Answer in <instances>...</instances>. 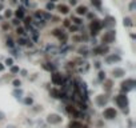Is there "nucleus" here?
Masks as SVG:
<instances>
[{
	"mask_svg": "<svg viewBox=\"0 0 136 128\" xmlns=\"http://www.w3.org/2000/svg\"><path fill=\"white\" fill-rule=\"evenodd\" d=\"M47 9H48V11H52V9H54L55 8V5L54 4H52V3H48V4H47V7H45Z\"/></svg>",
	"mask_w": 136,
	"mask_h": 128,
	"instance_id": "35",
	"label": "nucleus"
},
{
	"mask_svg": "<svg viewBox=\"0 0 136 128\" xmlns=\"http://www.w3.org/2000/svg\"><path fill=\"white\" fill-rule=\"evenodd\" d=\"M66 109H67V112H68L69 115H72V118H75V119H84V113L80 112V111H78V109H76L75 107L67 106Z\"/></svg>",
	"mask_w": 136,
	"mask_h": 128,
	"instance_id": "8",
	"label": "nucleus"
},
{
	"mask_svg": "<svg viewBox=\"0 0 136 128\" xmlns=\"http://www.w3.org/2000/svg\"><path fill=\"white\" fill-rule=\"evenodd\" d=\"M12 16V12H11V9H7L5 11V17H11Z\"/></svg>",
	"mask_w": 136,
	"mask_h": 128,
	"instance_id": "39",
	"label": "nucleus"
},
{
	"mask_svg": "<svg viewBox=\"0 0 136 128\" xmlns=\"http://www.w3.org/2000/svg\"><path fill=\"white\" fill-rule=\"evenodd\" d=\"M19 71H20V68H19V67H17V66H12V67H11V73H12V75L17 73V72H19Z\"/></svg>",
	"mask_w": 136,
	"mask_h": 128,
	"instance_id": "29",
	"label": "nucleus"
},
{
	"mask_svg": "<svg viewBox=\"0 0 136 128\" xmlns=\"http://www.w3.org/2000/svg\"><path fill=\"white\" fill-rule=\"evenodd\" d=\"M23 19H24V21H26V25H27V27L31 25V23H32V19H31V17H23Z\"/></svg>",
	"mask_w": 136,
	"mask_h": 128,
	"instance_id": "32",
	"label": "nucleus"
},
{
	"mask_svg": "<svg viewBox=\"0 0 136 128\" xmlns=\"http://www.w3.org/2000/svg\"><path fill=\"white\" fill-rule=\"evenodd\" d=\"M69 128H85L84 125H83V123H80V121L78 120H73L69 123Z\"/></svg>",
	"mask_w": 136,
	"mask_h": 128,
	"instance_id": "17",
	"label": "nucleus"
},
{
	"mask_svg": "<svg viewBox=\"0 0 136 128\" xmlns=\"http://www.w3.org/2000/svg\"><path fill=\"white\" fill-rule=\"evenodd\" d=\"M115 37H116V32L114 31V30H109V31H107L103 36H102V43L103 44H111V43H114V40H115Z\"/></svg>",
	"mask_w": 136,
	"mask_h": 128,
	"instance_id": "4",
	"label": "nucleus"
},
{
	"mask_svg": "<svg viewBox=\"0 0 136 128\" xmlns=\"http://www.w3.org/2000/svg\"><path fill=\"white\" fill-rule=\"evenodd\" d=\"M57 9H59V12L63 14V15H67L69 12V8H68V5H64V4H60V5H57Z\"/></svg>",
	"mask_w": 136,
	"mask_h": 128,
	"instance_id": "15",
	"label": "nucleus"
},
{
	"mask_svg": "<svg viewBox=\"0 0 136 128\" xmlns=\"http://www.w3.org/2000/svg\"><path fill=\"white\" fill-rule=\"evenodd\" d=\"M78 106H79V108H80V109H84V111L88 108L87 103H85V101H83V100H78Z\"/></svg>",
	"mask_w": 136,
	"mask_h": 128,
	"instance_id": "20",
	"label": "nucleus"
},
{
	"mask_svg": "<svg viewBox=\"0 0 136 128\" xmlns=\"http://www.w3.org/2000/svg\"><path fill=\"white\" fill-rule=\"evenodd\" d=\"M41 67H43L45 71H48V72H55V69H56V67H55V66H52L51 63H44Z\"/></svg>",
	"mask_w": 136,
	"mask_h": 128,
	"instance_id": "16",
	"label": "nucleus"
},
{
	"mask_svg": "<svg viewBox=\"0 0 136 128\" xmlns=\"http://www.w3.org/2000/svg\"><path fill=\"white\" fill-rule=\"evenodd\" d=\"M14 45H15L14 40H12V39H8V40H7V47H9V48H14Z\"/></svg>",
	"mask_w": 136,
	"mask_h": 128,
	"instance_id": "33",
	"label": "nucleus"
},
{
	"mask_svg": "<svg viewBox=\"0 0 136 128\" xmlns=\"http://www.w3.org/2000/svg\"><path fill=\"white\" fill-rule=\"evenodd\" d=\"M104 89L105 91H109L112 88V80H104Z\"/></svg>",
	"mask_w": 136,
	"mask_h": 128,
	"instance_id": "19",
	"label": "nucleus"
},
{
	"mask_svg": "<svg viewBox=\"0 0 136 128\" xmlns=\"http://www.w3.org/2000/svg\"><path fill=\"white\" fill-rule=\"evenodd\" d=\"M28 42H29L28 39H26V37H20L19 40H17V44H19V45H27Z\"/></svg>",
	"mask_w": 136,
	"mask_h": 128,
	"instance_id": "22",
	"label": "nucleus"
},
{
	"mask_svg": "<svg viewBox=\"0 0 136 128\" xmlns=\"http://www.w3.org/2000/svg\"><path fill=\"white\" fill-rule=\"evenodd\" d=\"M93 55H100V56H104V55H107L108 52H109V47L107 44H100L97 45V47L93 48Z\"/></svg>",
	"mask_w": 136,
	"mask_h": 128,
	"instance_id": "7",
	"label": "nucleus"
},
{
	"mask_svg": "<svg viewBox=\"0 0 136 128\" xmlns=\"http://www.w3.org/2000/svg\"><path fill=\"white\" fill-rule=\"evenodd\" d=\"M3 8V4H0V9H2Z\"/></svg>",
	"mask_w": 136,
	"mask_h": 128,
	"instance_id": "49",
	"label": "nucleus"
},
{
	"mask_svg": "<svg viewBox=\"0 0 136 128\" xmlns=\"http://www.w3.org/2000/svg\"><path fill=\"white\" fill-rule=\"evenodd\" d=\"M102 24L103 27H114L116 24V21H115V17H112V16H107L105 17V20L102 21Z\"/></svg>",
	"mask_w": 136,
	"mask_h": 128,
	"instance_id": "11",
	"label": "nucleus"
},
{
	"mask_svg": "<svg viewBox=\"0 0 136 128\" xmlns=\"http://www.w3.org/2000/svg\"><path fill=\"white\" fill-rule=\"evenodd\" d=\"M12 94H14V96H15V97H21L23 91H21V89H15V91L12 92Z\"/></svg>",
	"mask_w": 136,
	"mask_h": 128,
	"instance_id": "28",
	"label": "nucleus"
},
{
	"mask_svg": "<svg viewBox=\"0 0 136 128\" xmlns=\"http://www.w3.org/2000/svg\"><path fill=\"white\" fill-rule=\"evenodd\" d=\"M51 81L55 85H64V78H63V75L59 73V72H52Z\"/></svg>",
	"mask_w": 136,
	"mask_h": 128,
	"instance_id": "9",
	"label": "nucleus"
},
{
	"mask_svg": "<svg viewBox=\"0 0 136 128\" xmlns=\"http://www.w3.org/2000/svg\"><path fill=\"white\" fill-rule=\"evenodd\" d=\"M72 20L76 23V24H81V23H83V20H81V19H79V17H72Z\"/></svg>",
	"mask_w": 136,
	"mask_h": 128,
	"instance_id": "36",
	"label": "nucleus"
},
{
	"mask_svg": "<svg viewBox=\"0 0 136 128\" xmlns=\"http://www.w3.org/2000/svg\"><path fill=\"white\" fill-rule=\"evenodd\" d=\"M12 23H14L15 25H19V23H20V21H19V19H17V17H15V19L12 20Z\"/></svg>",
	"mask_w": 136,
	"mask_h": 128,
	"instance_id": "41",
	"label": "nucleus"
},
{
	"mask_svg": "<svg viewBox=\"0 0 136 128\" xmlns=\"http://www.w3.org/2000/svg\"><path fill=\"white\" fill-rule=\"evenodd\" d=\"M0 71H4V66H3V63H0Z\"/></svg>",
	"mask_w": 136,
	"mask_h": 128,
	"instance_id": "45",
	"label": "nucleus"
},
{
	"mask_svg": "<svg viewBox=\"0 0 136 128\" xmlns=\"http://www.w3.org/2000/svg\"><path fill=\"white\" fill-rule=\"evenodd\" d=\"M78 52H79V54H80V55H87V52H88V49H87L85 47H84V48H79V51H78Z\"/></svg>",
	"mask_w": 136,
	"mask_h": 128,
	"instance_id": "34",
	"label": "nucleus"
},
{
	"mask_svg": "<svg viewBox=\"0 0 136 128\" xmlns=\"http://www.w3.org/2000/svg\"><path fill=\"white\" fill-rule=\"evenodd\" d=\"M5 66L12 67V66H14V59H11V57H7V59H5Z\"/></svg>",
	"mask_w": 136,
	"mask_h": 128,
	"instance_id": "30",
	"label": "nucleus"
},
{
	"mask_svg": "<svg viewBox=\"0 0 136 128\" xmlns=\"http://www.w3.org/2000/svg\"><path fill=\"white\" fill-rule=\"evenodd\" d=\"M12 85L15 87V88H19V87L21 85V80H19V79H15V80L12 81Z\"/></svg>",
	"mask_w": 136,
	"mask_h": 128,
	"instance_id": "26",
	"label": "nucleus"
},
{
	"mask_svg": "<svg viewBox=\"0 0 136 128\" xmlns=\"http://www.w3.org/2000/svg\"><path fill=\"white\" fill-rule=\"evenodd\" d=\"M63 33V30H59V28H56V30H54L52 31V35H54V36H60V35Z\"/></svg>",
	"mask_w": 136,
	"mask_h": 128,
	"instance_id": "27",
	"label": "nucleus"
},
{
	"mask_svg": "<svg viewBox=\"0 0 136 128\" xmlns=\"http://www.w3.org/2000/svg\"><path fill=\"white\" fill-rule=\"evenodd\" d=\"M124 25H126V27H132V25H133L132 19H129V17H126V19H124Z\"/></svg>",
	"mask_w": 136,
	"mask_h": 128,
	"instance_id": "23",
	"label": "nucleus"
},
{
	"mask_svg": "<svg viewBox=\"0 0 136 128\" xmlns=\"http://www.w3.org/2000/svg\"><path fill=\"white\" fill-rule=\"evenodd\" d=\"M120 60H121V57L119 55H108L107 57H105V63H107V64L117 63V61H120Z\"/></svg>",
	"mask_w": 136,
	"mask_h": 128,
	"instance_id": "13",
	"label": "nucleus"
},
{
	"mask_svg": "<svg viewBox=\"0 0 136 128\" xmlns=\"http://www.w3.org/2000/svg\"><path fill=\"white\" fill-rule=\"evenodd\" d=\"M24 104H26V106H32V104H33V99L32 97H26L24 99Z\"/></svg>",
	"mask_w": 136,
	"mask_h": 128,
	"instance_id": "25",
	"label": "nucleus"
},
{
	"mask_svg": "<svg viewBox=\"0 0 136 128\" xmlns=\"http://www.w3.org/2000/svg\"><path fill=\"white\" fill-rule=\"evenodd\" d=\"M7 128H16L15 125H7Z\"/></svg>",
	"mask_w": 136,
	"mask_h": 128,
	"instance_id": "48",
	"label": "nucleus"
},
{
	"mask_svg": "<svg viewBox=\"0 0 136 128\" xmlns=\"http://www.w3.org/2000/svg\"><path fill=\"white\" fill-rule=\"evenodd\" d=\"M124 75H126V69L124 68H114L112 69V76L114 78H123Z\"/></svg>",
	"mask_w": 136,
	"mask_h": 128,
	"instance_id": "12",
	"label": "nucleus"
},
{
	"mask_svg": "<svg viewBox=\"0 0 136 128\" xmlns=\"http://www.w3.org/2000/svg\"><path fill=\"white\" fill-rule=\"evenodd\" d=\"M16 33L20 35V36H23V35H26V31H24V28H23V27H17L16 28Z\"/></svg>",
	"mask_w": 136,
	"mask_h": 128,
	"instance_id": "24",
	"label": "nucleus"
},
{
	"mask_svg": "<svg viewBox=\"0 0 136 128\" xmlns=\"http://www.w3.org/2000/svg\"><path fill=\"white\" fill-rule=\"evenodd\" d=\"M100 66H102V63H100V61H96V63H95V67H96V68H100Z\"/></svg>",
	"mask_w": 136,
	"mask_h": 128,
	"instance_id": "43",
	"label": "nucleus"
},
{
	"mask_svg": "<svg viewBox=\"0 0 136 128\" xmlns=\"http://www.w3.org/2000/svg\"><path fill=\"white\" fill-rule=\"evenodd\" d=\"M99 80H105V72L104 71H99Z\"/></svg>",
	"mask_w": 136,
	"mask_h": 128,
	"instance_id": "31",
	"label": "nucleus"
},
{
	"mask_svg": "<svg viewBox=\"0 0 136 128\" xmlns=\"http://www.w3.org/2000/svg\"><path fill=\"white\" fill-rule=\"evenodd\" d=\"M103 118L105 120H115L117 118V111L112 107H108L103 111Z\"/></svg>",
	"mask_w": 136,
	"mask_h": 128,
	"instance_id": "5",
	"label": "nucleus"
},
{
	"mask_svg": "<svg viewBox=\"0 0 136 128\" xmlns=\"http://www.w3.org/2000/svg\"><path fill=\"white\" fill-rule=\"evenodd\" d=\"M133 9H135V2L132 0V2H131V5H129V11H131V12H133Z\"/></svg>",
	"mask_w": 136,
	"mask_h": 128,
	"instance_id": "38",
	"label": "nucleus"
},
{
	"mask_svg": "<svg viewBox=\"0 0 136 128\" xmlns=\"http://www.w3.org/2000/svg\"><path fill=\"white\" fill-rule=\"evenodd\" d=\"M115 103H116V106L119 107L120 109H123L124 113L128 112L129 100H128V96H127V94H119L117 96H115Z\"/></svg>",
	"mask_w": 136,
	"mask_h": 128,
	"instance_id": "1",
	"label": "nucleus"
},
{
	"mask_svg": "<svg viewBox=\"0 0 136 128\" xmlns=\"http://www.w3.org/2000/svg\"><path fill=\"white\" fill-rule=\"evenodd\" d=\"M0 20H3V17H2V16H0Z\"/></svg>",
	"mask_w": 136,
	"mask_h": 128,
	"instance_id": "51",
	"label": "nucleus"
},
{
	"mask_svg": "<svg viewBox=\"0 0 136 128\" xmlns=\"http://www.w3.org/2000/svg\"><path fill=\"white\" fill-rule=\"evenodd\" d=\"M76 14L78 15H85V14H88V8L85 7V5H79V7L76 8Z\"/></svg>",
	"mask_w": 136,
	"mask_h": 128,
	"instance_id": "14",
	"label": "nucleus"
},
{
	"mask_svg": "<svg viewBox=\"0 0 136 128\" xmlns=\"http://www.w3.org/2000/svg\"><path fill=\"white\" fill-rule=\"evenodd\" d=\"M72 40H73V42H81L83 37H81V36H73V37H72Z\"/></svg>",
	"mask_w": 136,
	"mask_h": 128,
	"instance_id": "37",
	"label": "nucleus"
},
{
	"mask_svg": "<svg viewBox=\"0 0 136 128\" xmlns=\"http://www.w3.org/2000/svg\"><path fill=\"white\" fill-rule=\"evenodd\" d=\"M11 2H12V3H15V2H16V0H11Z\"/></svg>",
	"mask_w": 136,
	"mask_h": 128,
	"instance_id": "50",
	"label": "nucleus"
},
{
	"mask_svg": "<svg viewBox=\"0 0 136 128\" xmlns=\"http://www.w3.org/2000/svg\"><path fill=\"white\" fill-rule=\"evenodd\" d=\"M102 28H103V24H102V20H92L91 21V24H90V31H91V35L92 36H96V35L102 31Z\"/></svg>",
	"mask_w": 136,
	"mask_h": 128,
	"instance_id": "3",
	"label": "nucleus"
},
{
	"mask_svg": "<svg viewBox=\"0 0 136 128\" xmlns=\"http://www.w3.org/2000/svg\"><path fill=\"white\" fill-rule=\"evenodd\" d=\"M3 119H4V113L0 112V120H3Z\"/></svg>",
	"mask_w": 136,
	"mask_h": 128,
	"instance_id": "46",
	"label": "nucleus"
},
{
	"mask_svg": "<svg viewBox=\"0 0 136 128\" xmlns=\"http://www.w3.org/2000/svg\"><path fill=\"white\" fill-rule=\"evenodd\" d=\"M51 2H56V0H51Z\"/></svg>",
	"mask_w": 136,
	"mask_h": 128,
	"instance_id": "52",
	"label": "nucleus"
},
{
	"mask_svg": "<svg viewBox=\"0 0 136 128\" xmlns=\"http://www.w3.org/2000/svg\"><path fill=\"white\" fill-rule=\"evenodd\" d=\"M91 3L93 7H96V8H102V0H91Z\"/></svg>",
	"mask_w": 136,
	"mask_h": 128,
	"instance_id": "21",
	"label": "nucleus"
},
{
	"mask_svg": "<svg viewBox=\"0 0 136 128\" xmlns=\"http://www.w3.org/2000/svg\"><path fill=\"white\" fill-rule=\"evenodd\" d=\"M3 30H4V31L9 30V24H7V23H4V24H3Z\"/></svg>",
	"mask_w": 136,
	"mask_h": 128,
	"instance_id": "40",
	"label": "nucleus"
},
{
	"mask_svg": "<svg viewBox=\"0 0 136 128\" xmlns=\"http://www.w3.org/2000/svg\"><path fill=\"white\" fill-rule=\"evenodd\" d=\"M21 75H23V76H27V71H26V69H23V71H21Z\"/></svg>",
	"mask_w": 136,
	"mask_h": 128,
	"instance_id": "44",
	"label": "nucleus"
},
{
	"mask_svg": "<svg viewBox=\"0 0 136 128\" xmlns=\"http://www.w3.org/2000/svg\"><path fill=\"white\" fill-rule=\"evenodd\" d=\"M135 85H136L135 79H126L120 83V89H121L123 94H127V92L132 91L135 88Z\"/></svg>",
	"mask_w": 136,
	"mask_h": 128,
	"instance_id": "2",
	"label": "nucleus"
},
{
	"mask_svg": "<svg viewBox=\"0 0 136 128\" xmlns=\"http://www.w3.org/2000/svg\"><path fill=\"white\" fill-rule=\"evenodd\" d=\"M69 2H71V4H72V5H75V4H76V0H69Z\"/></svg>",
	"mask_w": 136,
	"mask_h": 128,
	"instance_id": "47",
	"label": "nucleus"
},
{
	"mask_svg": "<svg viewBox=\"0 0 136 128\" xmlns=\"http://www.w3.org/2000/svg\"><path fill=\"white\" fill-rule=\"evenodd\" d=\"M108 100H109V99H108L107 95H97L95 101H96V104H97L99 107H104L105 104L108 103Z\"/></svg>",
	"mask_w": 136,
	"mask_h": 128,
	"instance_id": "10",
	"label": "nucleus"
},
{
	"mask_svg": "<svg viewBox=\"0 0 136 128\" xmlns=\"http://www.w3.org/2000/svg\"><path fill=\"white\" fill-rule=\"evenodd\" d=\"M61 121H63V118H61V115H59V113H50L47 116V123L51 124V125L60 124Z\"/></svg>",
	"mask_w": 136,
	"mask_h": 128,
	"instance_id": "6",
	"label": "nucleus"
},
{
	"mask_svg": "<svg viewBox=\"0 0 136 128\" xmlns=\"http://www.w3.org/2000/svg\"><path fill=\"white\" fill-rule=\"evenodd\" d=\"M63 21H64V25H66V27H69V20H68V19L63 20Z\"/></svg>",
	"mask_w": 136,
	"mask_h": 128,
	"instance_id": "42",
	"label": "nucleus"
},
{
	"mask_svg": "<svg viewBox=\"0 0 136 128\" xmlns=\"http://www.w3.org/2000/svg\"><path fill=\"white\" fill-rule=\"evenodd\" d=\"M24 15H26V12H24V9L23 8H17L16 11H15V16L17 17V19H23V17H24Z\"/></svg>",
	"mask_w": 136,
	"mask_h": 128,
	"instance_id": "18",
	"label": "nucleus"
}]
</instances>
